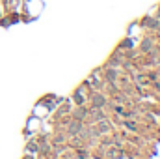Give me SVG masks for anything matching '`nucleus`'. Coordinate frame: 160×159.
Here are the masks:
<instances>
[{"mask_svg":"<svg viewBox=\"0 0 160 159\" xmlns=\"http://www.w3.org/2000/svg\"><path fill=\"white\" fill-rule=\"evenodd\" d=\"M93 103H95V105H102L104 101H102V97H101V96H97V97H93Z\"/></svg>","mask_w":160,"mask_h":159,"instance_id":"nucleus-1","label":"nucleus"}]
</instances>
